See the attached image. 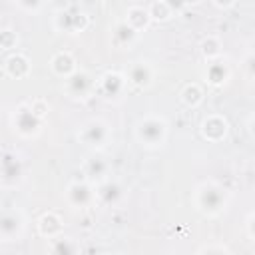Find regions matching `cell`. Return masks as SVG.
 <instances>
[{
  "label": "cell",
  "instance_id": "obj_17",
  "mask_svg": "<svg viewBox=\"0 0 255 255\" xmlns=\"http://www.w3.org/2000/svg\"><path fill=\"white\" fill-rule=\"evenodd\" d=\"M52 68L58 76H70L74 72V60L70 54H58L54 60H52Z\"/></svg>",
  "mask_w": 255,
  "mask_h": 255
},
{
  "label": "cell",
  "instance_id": "obj_22",
  "mask_svg": "<svg viewBox=\"0 0 255 255\" xmlns=\"http://www.w3.org/2000/svg\"><path fill=\"white\" fill-rule=\"evenodd\" d=\"M221 46H219V42H217V38H207V40H203V44H201V50H203V54L207 56V58H215V56H219V50Z\"/></svg>",
  "mask_w": 255,
  "mask_h": 255
},
{
  "label": "cell",
  "instance_id": "obj_16",
  "mask_svg": "<svg viewBox=\"0 0 255 255\" xmlns=\"http://www.w3.org/2000/svg\"><path fill=\"white\" fill-rule=\"evenodd\" d=\"M28 70H30L28 60H26L24 56H20V54L12 56V58L8 60V64H6V72H8L10 76H14V78H24V76L28 74Z\"/></svg>",
  "mask_w": 255,
  "mask_h": 255
},
{
  "label": "cell",
  "instance_id": "obj_4",
  "mask_svg": "<svg viewBox=\"0 0 255 255\" xmlns=\"http://www.w3.org/2000/svg\"><path fill=\"white\" fill-rule=\"evenodd\" d=\"M24 231V219L18 211H6L0 215V241H16Z\"/></svg>",
  "mask_w": 255,
  "mask_h": 255
},
{
  "label": "cell",
  "instance_id": "obj_21",
  "mask_svg": "<svg viewBox=\"0 0 255 255\" xmlns=\"http://www.w3.org/2000/svg\"><path fill=\"white\" fill-rule=\"evenodd\" d=\"M183 102L189 106H197L201 102V90L197 86H187L183 90Z\"/></svg>",
  "mask_w": 255,
  "mask_h": 255
},
{
  "label": "cell",
  "instance_id": "obj_10",
  "mask_svg": "<svg viewBox=\"0 0 255 255\" xmlns=\"http://www.w3.org/2000/svg\"><path fill=\"white\" fill-rule=\"evenodd\" d=\"M201 131H203V135H205L207 139L219 141V139L225 137V133H227V122H225L223 118H219V116H209L207 120H203Z\"/></svg>",
  "mask_w": 255,
  "mask_h": 255
},
{
  "label": "cell",
  "instance_id": "obj_19",
  "mask_svg": "<svg viewBox=\"0 0 255 255\" xmlns=\"http://www.w3.org/2000/svg\"><path fill=\"white\" fill-rule=\"evenodd\" d=\"M52 253H76L78 247L72 243V239H52Z\"/></svg>",
  "mask_w": 255,
  "mask_h": 255
},
{
  "label": "cell",
  "instance_id": "obj_5",
  "mask_svg": "<svg viewBox=\"0 0 255 255\" xmlns=\"http://www.w3.org/2000/svg\"><path fill=\"white\" fill-rule=\"evenodd\" d=\"M66 199L72 207H88L96 199V193L86 181H74L66 189Z\"/></svg>",
  "mask_w": 255,
  "mask_h": 255
},
{
  "label": "cell",
  "instance_id": "obj_13",
  "mask_svg": "<svg viewBox=\"0 0 255 255\" xmlns=\"http://www.w3.org/2000/svg\"><path fill=\"white\" fill-rule=\"evenodd\" d=\"M94 193H96V197H98L102 203L112 205V203H116V201L122 197V187H120L116 181H104Z\"/></svg>",
  "mask_w": 255,
  "mask_h": 255
},
{
  "label": "cell",
  "instance_id": "obj_1",
  "mask_svg": "<svg viewBox=\"0 0 255 255\" xmlns=\"http://www.w3.org/2000/svg\"><path fill=\"white\" fill-rule=\"evenodd\" d=\"M165 135H167V124L163 118H157V116H147L139 120L135 128V137L141 141V145H147V147L161 145L165 141Z\"/></svg>",
  "mask_w": 255,
  "mask_h": 255
},
{
  "label": "cell",
  "instance_id": "obj_24",
  "mask_svg": "<svg viewBox=\"0 0 255 255\" xmlns=\"http://www.w3.org/2000/svg\"><path fill=\"white\" fill-rule=\"evenodd\" d=\"M207 78H209V82H213V84L223 82V78H225V68H223L221 64H213V66L209 68V72H207Z\"/></svg>",
  "mask_w": 255,
  "mask_h": 255
},
{
  "label": "cell",
  "instance_id": "obj_20",
  "mask_svg": "<svg viewBox=\"0 0 255 255\" xmlns=\"http://www.w3.org/2000/svg\"><path fill=\"white\" fill-rule=\"evenodd\" d=\"M106 169H108V165H106V161L100 159V157L90 159V163L86 165V171H88V175H92V177H102V175L106 173Z\"/></svg>",
  "mask_w": 255,
  "mask_h": 255
},
{
  "label": "cell",
  "instance_id": "obj_26",
  "mask_svg": "<svg viewBox=\"0 0 255 255\" xmlns=\"http://www.w3.org/2000/svg\"><path fill=\"white\" fill-rule=\"evenodd\" d=\"M213 4L215 6H221V8H227V6L233 4V0H213Z\"/></svg>",
  "mask_w": 255,
  "mask_h": 255
},
{
  "label": "cell",
  "instance_id": "obj_11",
  "mask_svg": "<svg viewBox=\"0 0 255 255\" xmlns=\"http://www.w3.org/2000/svg\"><path fill=\"white\" fill-rule=\"evenodd\" d=\"M62 219L56 215V213H46V215H42L40 217V221H38V229H40V233L44 235V237H58L60 233H62Z\"/></svg>",
  "mask_w": 255,
  "mask_h": 255
},
{
  "label": "cell",
  "instance_id": "obj_8",
  "mask_svg": "<svg viewBox=\"0 0 255 255\" xmlns=\"http://www.w3.org/2000/svg\"><path fill=\"white\" fill-rule=\"evenodd\" d=\"M22 177V161L14 153H4L0 157V179L4 183H16Z\"/></svg>",
  "mask_w": 255,
  "mask_h": 255
},
{
  "label": "cell",
  "instance_id": "obj_14",
  "mask_svg": "<svg viewBox=\"0 0 255 255\" xmlns=\"http://www.w3.org/2000/svg\"><path fill=\"white\" fill-rule=\"evenodd\" d=\"M100 88L106 96H118L122 90H124V76H120L118 72H108L102 82H100Z\"/></svg>",
  "mask_w": 255,
  "mask_h": 255
},
{
  "label": "cell",
  "instance_id": "obj_23",
  "mask_svg": "<svg viewBox=\"0 0 255 255\" xmlns=\"http://www.w3.org/2000/svg\"><path fill=\"white\" fill-rule=\"evenodd\" d=\"M147 12H149V18H161V20L169 18V14H171V10H169L161 0L155 2V4H151V8H149Z\"/></svg>",
  "mask_w": 255,
  "mask_h": 255
},
{
  "label": "cell",
  "instance_id": "obj_18",
  "mask_svg": "<svg viewBox=\"0 0 255 255\" xmlns=\"http://www.w3.org/2000/svg\"><path fill=\"white\" fill-rule=\"evenodd\" d=\"M135 30L131 28V26H128L126 22H122V24H118V28L114 30V38H116V42L120 44V46H126V44H131L133 40H135Z\"/></svg>",
  "mask_w": 255,
  "mask_h": 255
},
{
  "label": "cell",
  "instance_id": "obj_3",
  "mask_svg": "<svg viewBox=\"0 0 255 255\" xmlns=\"http://www.w3.org/2000/svg\"><path fill=\"white\" fill-rule=\"evenodd\" d=\"M108 137H110V129L102 120H90L78 131V139H82V143L90 145V147L104 145L108 141Z\"/></svg>",
  "mask_w": 255,
  "mask_h": 255
},
{
  "label": "cell",
  "instance_id": "obj_15",
  "mask_svg": "<svg viewBox=\"0 0 255 255\" xmlns=\"http://www.w3.org/2000/svg\"><path fill=\"white\" fill-rule=\"evenodd\" d=\"M149 22V12L143 10V8H129L128 10V18H126V24L131 26L135 32H139L141 28H145Z\"/></svg>",
  "mask_w": 255,
  "mask_h": 255
},
{
  "label": "cell",
  "instance_id": "obj_9",
  "mask_svg": "<svg viewBox=\"0 0 255 255\" xmlns=\"http://www.w3.org/2000/svg\"><path fill=\"white\" fill-rule=\"evenodd\" d=\"M66 88H68V92H70L74 98H86V96L92 92L94 84H92V80H90L88 74L76 72V74H70V76H68Z\"/></svg>",
  "mask_w": 255,
  "mask_h": 255
},
{
  "label": "cell",
  "instance_id": "obj_12",
  "mask_svg": "<svg viewBox=\"0 0 255 255\" xmlns=\"http://www.w3.org/2000/svg\"><path fill=\"white\" fill-rule=\"evenodd\" d=\"M151 78H153V72H151L149 64H145V62H135L128 72V80L135 86H147L151 82Z\"/></svg>",
  "mask_w": 255,
  "mask_h": 255
},
{
  "label": "cell",
  "instance_id": "obj_2",
  "mask_svg": "<svg viewBox=\"0 0 255 255\" xmlns=\"http://www.w3.org/2000/svg\"><path fill=\"white\" fill-rule=\"evenodd\" d=\"M197 207L203 211V213H209V215H215L223 209L225 205V193L219 185L215 183H205L197 189Z\"/></svg>",
  "mask_w": 255,
  "mask_h": 255
},
{
  "label": "cell",
  "instance_id": "obj_6",
  "mask_svg": "<svg viewBox=\"0 0 255 255\" xmlns=\"http://www.w3.org/2000/svg\"><path fill=\"white\" fill-rule=\"evenodd\" d=\"M86 24H88V18L80 10H66V12H60L56 18V26L64 32H70V34L84 30Z\"/></svg>",
  "mask_w": 255,
  "mask_h": 255
},
{
  "label": "cell",
  "instance_id": "obj_7",
  "mask_svg": "<svg viewBox=\"0 0 255 255\" xmlns=\"http://www.w3.org/2000/svg\"><path fill=\"white\" fill-rule=\"evenodd\" d=\"M14 126H16V129H18L20 133L30 135V133H34V131L38 129V126H40V116L34 114L32 106H30V108H28V106H22V108H18V112L14 114Z\"/></svg>",
  "mask_w": 255,
  "mask_h": 255
},
{
  "label": "cell",
  "instance_id": "obj_25",
  "mask_svg": "<svg viewBox=\"0 0 255 255\" xmlns=\"http://www.w3.org/2000/svg\"><path fill=\"white\" fill-rule=\"evenodd\" d=\"M16 4H18L22 10L34 12V10H38V8L44 4V0H16Z\"/></svg>",
  "mask_w": 255,
  "mask_h": 255
},
{
  "label": "cell",
  "instance_id": "obj_27",
  "mask_svg": "<svg viewBox=\"0 0 255 255\" xmlns=\"http://www.w3.org/2000/svg\"><path fill=\"white\" fill-rule=\"evenodd\" d=\"M199 251H221L223 253V251H229V249L223 247V245H219V247H205V249H199Z\"/></svg>",
  "mask_w": 255,
  "mask_h": 255
}]
</instances>
